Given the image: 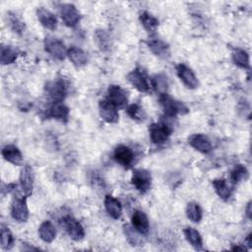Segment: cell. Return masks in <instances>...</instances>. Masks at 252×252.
Masks as SVG:
<instances>
[{
    "instance_id": "cell-1",
    "label": "cell",
    "mask_w": 252,
    "mask_h": 252,
    "mask_svg": "<svg viewBox=\"0 0 252 252\" xmlns=\"http://www.w3.org/2000/svg\"><path fill=\"white\" fill-rule=\"evenodd\" d=\"M158 100L166 117L172 118L177 114H186L189 112L188 107L182 101L172 98L167 94H159Z\"/></svg>"
},
{
    "instance_id": "cell-2",
    "label": "cell",
    "mask_w": 252,
    "mask_h": 252,
    "mask_svg": "<svg viewBox=\"0 0 252 252\" xmlns=\"http://www.w3.org/2000/svg\"><path fill=\"white\" fill-rule=\"evenodd\" d=\"M173 129L165 122L153 123L149 128L150 139L154 144H163L171 135Z\"/></svg>"
},
{
    "instance_id": "cell-3",
    "label": "cell",
    "mask_w": 252,
    "mask_h": 252,
    "mask_svg": "<svg viewBox=\"0 0 252 252\" xmlns=\"http://www.w3.org/2000/svg\"><path fill=\"white\" fill-rule=\"evenodd\" d=\"M61 225L64 227L69 236L76 241H79L84 238L85 230L83 225L79 220H77L72 216H65L61 220Z\"/></svg>"
},
{
    "instance_id": "cell-4",
    "label": "cell",
    "mask_w": 252,
    "mask_h": 252,
    "mask_svg": "<svg viewBox=\"0 0 252 252\" xmlns=\"http://www.w3.org/2000/svg\"><path fill=\"white\" fill-rule=\"evenodd\" d=\"M127 79L129 83L141 93H148L151 89L147 73L142 68H135L128 74Z\"/></svg>"
},
{
    "instance_id": "cell-5",
    "label": "cell",
    "mask_w": 252,
    "mask_h": 252,
    "mask_svg": "<svg viewBox=\"0 0 252 252\" xmlns=\"http://www.w3.org/2000/svg\"><path fill=\"white\" fill-rule=\"evenodd\" d=\"M131 183L142 194L148 192L152 185L151 173L143 168H138L133 171Z\"/></svg>"
},
{
    "instance_id": "cell-6",
    "label": "cell",
    "mask_w": 252,
    "mask_h": 252,
    "mask_svg": "<svg viewBox=\"0 0 252 252\" xmlns=\"http://www.w3.org/2000/svg\"><path fill=\"white\" fill-rule=\"evenodd\" d=\"M44 49L47 53L58 60H63L67 56L68 49L63 41L56 37L47 36L44 39Z\"/></svg>"
},
{
    "instance_id": "cell-7",
    "label": "cell",
    "mask_w": 252,
    "mask_h": 252,
    "mask_svg": "<svg viewBox=\"0 0 252 252\" xmlns=\"http://www.w3.org/2000/svg\"><path fill=\"white\" fill-rule=\"evenodd\" d=\"M11 216L18 222H25L29 219V209L27 205V199L25 196L22 198H14L11 205Z\"/></svg>"
},
{
    "instance_id": "cell-8",
    "label": "cell",
    "mask_w": 252,
    "mask_h": 252,
    "mask_svg": "<svg viewBox=\"0 0 252 252\" xmlns=\"http://www.w3.org/2000/svg\"><path fill=\"white\" fill-rule=\"evenodd\" d=\"M45 92L53 101H63L67 94V88L63 80L57 79L45 85Z\"/></svg>"
},
{
    "instance_id": "cell-9",
    "label": "cell",
    "mask_w": 252,
    "mask_h": 252,
    "mask_svg": "<svg viewBox=\"0 0 252 252\" xmlns=\"http://www.w3.org/2000/svg\"><path fill=\"white\" fill-rule=\"evenodd\" d=\"M60 16L63 23L69 28L76 27L81 20V15L77 8L73 4L69 3H65L60 6Z\"/></svg>"
},
{
    "instance_id": "cell-10",
    "label": "cell",
    "mask_w": 252,
    "mask_h": 252,
    "mask_svg": "<svg viewBox=\"0 0 252 252\" xmlns=\"http://www.w3.org/2000/svg\"><path fill=\"white\" fill-rule=\"evenodd\" d=\"M175 70H176V74H177L178 78L184 84V86L186 88L194 90L199 86V81L191 68H189L185 64L180 63V64L176 65Z\"/></svg>"
},
{
    "instance_id": "cell-11",
    "label": "cell",
    "mask_w": 252,
    "mask_h": 252,
    "mask_svg": "<svg viewBox=\"0 0 252 252\" xmlns=\"http://www.w3.org/2000/svg\"><path fill=\"white\" fill-rule=\"evenodd\" d=\"M113 158L124 168H129L134 163L135 155L131 148L125 145H119L114 150Z\"/></svg>"
},
{
    "instance_id": "cell-12",
    "label": "cell",
    "mask_w": 252,
    "mask_h": 252,
    "mask_svg": "<svg viewBox=\"0 0 252 252\" xmlns=\"http://www.w3.org/2000/svg\"><path fill=\"white\" fill-rule=\"evenodd\" d=\"M107 99L117 108L125 107L128 103L126 92L117 85H110L107 90Z\"/></svg>"
},
{
    "instance_id": "cell-13",
    "label": "cell",
    "mask_w": 252,
    "mask_h": 252,
    "mask_svg": "<svg viewBox=\"0 0 252 252\" xmlns=\"http://www.w3.org/2000/svg\"><path fill=\"white\" fill-rule=\"evenodd\" d=\"M99 115L102 120L107 123H116L119 120L118 108L112 104L107 98L100 100L98 103Z\"/></svg>"
},
{
    "instance_id": "cell-14",
    "label": "cell",
    "mask_w": 252,
    "mask_h": 252,
    "mask_svg": "<svg viewBox=\"0 0 252 252\" xmlns=\"http://www.w3.org/2000/svg\"><path fill=\"white\" fill-rule=\"evenodd\" d=\"M69 107L66 106L63 101H53L47 109L46 115L49 118H53L61 122H67L69 118Z\"/></svg>"
},
{
    "instance_id": "cell-15",
    "label": "cell",
    "mask_w": 252,
    "mask_h": 252,
    "mask_svg": "<svg viewBox=\"0 0 252 252\" xmlns=\"http://www.w3.org/2000/svg\"><path fill=\"white\" fill-rule=\"evenodd\" d=\"M20 186L25 197L32 195L33 188V174L32 168L29 165L24 166L21 170Z\"/></svg>"
},
{
    "instance_id": "cell-16",
    "label": "cell",
    "mask_w": 252,
    "mask_h": 252,
    "mask_svg": "<svg viewBox=\"0 0 252 252\" xmlns=\"http://www.w3.org/2000/svg\"><path fill=\"white\" fill-rule=\"evenodd\" d=\"M131 224L136 230H138L143 235L148 234L150 230L149 219L147 215L141 210H136L133 213L131 217Z\"/></svg>"
},
{
    "instance_id": "cell-17",
    "label": "cell",
    "mask_w": 252,
    "mask_h": 252,
    "mask_svg": "<svg viewBox=\"0 0 252 252\" xmlns=\"http://www.w3.org/2000/svg\"><path fill=\"white\" fill-rule=\"evenodd\" d=\"M190 146L202 154H208L212 151V143L210 139L203 134H194L189 139Z\"/></svg>"
},
{
    "instance_id": "cell-18",
    "label": "cell",
    "mask_w": 252,
    "mask_h": 252,
    "mask_svg": "<svg viewBox=\"0 0 252 252\" xmlns=\"http://www.w3.org/2000/svg\"><path fill=\"white\" fill-rule=\"evenodd\" d=\"M36 17H37L38 22L45 29H48V30H51V31L56 29V27H57V18L49 10H47L43 7L37 8Z\"/></svg>"
},
{
    "instance_id": "cell-19",
    "label": "cell",
    "mask_w": 252,
    "mask_h": 252,
    "mask_svg": "<svg viewBox=\"0 0 252 252\" xmlns=\"http://www.w3.org/2000/svg\"><path fill=\"white\" fill-rule=\"evenodd\" d=\"M104 208L107 214L114 220H118L122 214V205L118 199L111 195H106L104 198Z\"/></svg>"
},
{
    "instance_id": "cell-20",
    "label": "cell",
    "mask_w": 252,
    "mask_h": 252,
    "mask_svg": "<svg viewBox=\"0 0 252 252\" xmlns=\"http://www.w3.org/2000/svg\"><path fill=\"white\" fill-rule=\"evenodd\" d=\"M67 57L77 68L83 67L88 63V54L77 46H72L68 49Z\"/></svg>"
},
{
    "instance_id": "cell-21",
    "label": "cell",
    "mask_w": 252,
    "mask_h": 252,
    "mask_svg": "<svg viewBox=\"0 0 252 252\" xmlns=\"http://www.w3.org/2000/svg\"><path fill=\"white\" fill-rule=\"evenodd\" d=\"M2 157L8 162L14 165H20L23 162V156L20 150L14 145H6L2 149Z\"/></svg>"
},
{
    "instance_id": "cell-22",
    "label": "cell",
    "mask_w": 252,
    "mask_h": 252,
    "mask_svg": "<svg viewBox=\"0 0 252 252\" xmlns=\"http://www.w3.org/2000/svg\"><path fill=\"white\" fill-rule=\"evenodd\" d=\"M148 46L151 51L158 57L165 59L169 57V46L167 43L158 38H153L148 42Z\"/></svg>"
},
{
    "instance_id": "cell-23",
    "label": "cell",
    "mask_w": 252,
    "mask_h": 252,
    "mask_svg": "<svg viewBox=\"0 0 252 252\" xmlns=\"http://www.w3.org/2000/svg\"><path fill=\"white\" fill-rule=\"evenodd\" d=\"M212 185L216 191V193L218 194V196L226 201L230 198L231 196V189L227 184V181L223 178H218V179H214L212 181Z\"/></svg>"
},
{
    "instance_id": "cell-24",
    "label": "cell",
    "mask_w": 252,
    "mask_h": 252,
    "mask_svg": "<svg viewBox=\"0 0 252 252\" xmlns=\"http://www.w3.org/2000/svg\"><path fill=\"white\" fill-rule=\"evenodd\" d=\"M38 235L41 240L50 243L56 237V229L50 221L45 220L38 227Z\"/></svg>"
},
{
    "instance_id": "cell-25",
    "label": "cell",
    "mask_w": 252,
    "mask_h": 252,
    "mask_svg": "<svg viewBox=\"0 0 252 252\" xmlns=\"http://www.w3.org/2000/svg\"><path fill=\"white\" fill-rule=\"evenodd\" d=\"M185 239L189 242V244L194 247L196 250H201L203 247V240H202V236L200 234V232L193 228V227H186L183 230Z\"/></svg>"
},
{
    "instance_id": "cell-26",
    "label": "cell",
    "mask_w": 252,
    "mask_h": 252,
    "mask_svg": "<svg viewBox=\"0 0 252 252\" xmlns=\"http://www.w3.org/2000/svg\"><path fill=\"white\" fill-rule=\"evenodd\" d=\"M139 19L142 26L148 32L154 33L157 31L158 27V20L155 16H153L151 13L144 11L140 14Z\"/></svg>"
},
{
    "instance_id": "cell-27",
    "label": "cell",
    "mask_w": 252,
    "mask_h": 252,
    "mask_svg": "<svg viewBox=\"0 0 252 252\" xmlns=\"http://www.w3.org/2000/svg\"><path fill=\"white\" fill-rule=\"evenodd\" d=\"M123 231L124 234L128 240V242L132 246H137V245H143L144 240H143V234H141L138 230H136L132 224H124L123 225Z\"/></svg>"
},
{
    "instance_id": "cell-28",
    "label": "cell",
    "mask_w": 252,
    "mask_h": 252,
    "mask_svg": "<svg viewBox=\"0 0 252 252\" xmlns=\"http://www.w3.org/2000/svg\"><path fill=\"white\" fill-rule=\"evenodd\" d=\"M19 49L11 45H2L1 46V63L3 65L12 64L16 61L19 55Z\"/></svg>"
},
{
    "instance_id": "cell-29",
    "label": "cell",
    "mask_w": 252,
    "mask_h": 252,
    "mask_svg": "<svg viewBox=\"0 0 252 252\" xmlns=\"http://www.w3.org/2000/svg\"><path fill=\"white\" fill-rule=\"evenodd\" d=\"M232 61L233 63L242 69L250 68V61L248 53L240 48H236L232 52Z\"/></svg>"
},
{
    "instance_id": "cell-30",
    "label": "cell",
    "mask_w": 252,
    "mask_h": 252,
    "mask_svg": "<svg viewBox=\"0 0 252 252\" xmlns=\"http://www.w3.org/2000/svg\"><path fill=\"white\" fill-rule=\"evenodd\" d=\"M247 177H248V170H247V168L244 165H242V164H236L232 168V170L230 171L229 180H230L231 184L236 185L240 181H242L243 179L245 180Z\"/></svg>"
},
{
    "instance_id": "cell-31",
    "label": "cell",
    "mask_w": 252,
    "mask_h": 252,
    "mask_svg": "<svg viewBox=\"0 0 252 252\" xmlns=\"http://www.w3.org/2000/svg\"><path fill=\"white\" fill-rule=\"evenodd\" d=\"M186 216L193 222H199L203 217V211L198 203L190 202L186 207Z\"/></svg>"
},
{
    "instance_id": "cell-32",
    "label": "cell",
    "mask_w": 252,
    "mask_h": 252,
    "mask_svg": "<svg viewBox=\"0 0 252 252\" xmlns=\"http://www.w3.org/2000/svg\"><path fill=\"white\" fill-rule=\"evenodd\" d=\"M152 86L159 94H167L166 92L168 89V82L166 76L164 74L156 75L152 80Z\"/></svg>"
},
{
    "instance_id": "cell-33",
    "label": "cell",
    "mask_w": 252,
    "mask_h": 252,
    "mask_svg": "<svg viewBox=\"0 0 252 252\" xmlns=\"http://www.w3.org/2000/svg\"><path fill=\"white\" fill-rule=\"evenodd\" d=\"M14 245V236L10 229L4 224L1 225V247L5 250H10Z\"/></svg>"
},
{
    "instance_id": "cell-34",
    "label": "cell",
    "mask_w": 252,
    "mask_h": 252,
    "mask_svg": "<svg viewBox=\"0 0 252 252\" xmlns=\"http://www.w3.org/2000/svg\"><path fill=\"white\" fill-rule=\"evenodd\" d=\"M127 113L128 115L136 121H143L146 118V112L143 109V107L141 105H139L138 103H133L130 104L127 107Z\"/></svg>"
},
{
    "instance_id": "cell-35",
    "label": "cell",
    "mask_w": 252,
    "mask_h": 252,
    "mask_svg": "<svg viewBox=\"0 0 252 252\" xmlns=\"http://www.w3.org/2000/svg\"><path fill=\"white\" fill-rule=\"evenodd\" d=\"M9 23L12 28V30L15 32L22 33L25 29V24L22 22V20L15 14H10L9 16Z\"/></svg>"
},
{
    "instance_id": "cell-36",
    "label": "cell",
    "mask_w": 252,
    "mask_h": 252,
    "mask_svg": "<svg viewBox=\"0 0 252 252\" xmlns=\"http://www.w3.org/2000/svg\"><path fill=\"white\" fill-rule=\"evenodd\" d=\"M95 40L101 50H106L109 47V37L104 31H97L95 32Z\"/></svg>"
},
{
    "instance_id": "cell-37",
    "label": "cell",
    "mask_w": 252,
    "mask_h": 252,
    "mask_svg": "<svg viewBox=\"0 0 252 252\" xmlns=\"http://www.w3.org/2000/svg\"><path fill=\"white\" fill-rule=\"evenodd\" d=\"M246 216L248 219H251V202H249L247 204V207H246Z\"/></svg>"
},
{
    "instance_id": "cell-38",
    "label": "cell",
    "mask_w": 252,
    "mask_h": 252,
    "mask_svg": "<svg viewBox=\"0 0 252 252\" xmlns=\"http://www.w3.org/2000/svg\"><path fill=\"white\" fill-rule=\"evenodd\" d=\"M251 233L250 234H248V236H247V238H246V240H245V242L247 243V245H248V248H250L251 247Z\"/></svg>"
},
{
    "instance_id": "cell-39",
    "label": "cell",
    "mask_w": 252,
    "mask_h": 252,
    "mask_svg": "<svg viewBox=\"0 0 252 252\" xmlns=\"http://www.w3.org/2000/svg\"><path fill=\"white\" fill-rule=\"evenodd\" d=\"M231 250H233V251H243V250H245V248L244 247H239V246H234V247L231 248Z\"/></svg>"
}]
</instances>
